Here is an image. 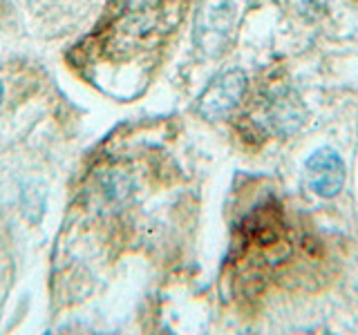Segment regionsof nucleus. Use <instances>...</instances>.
Returning a JSON list of instances; mask_svg holds the SVG:
<instances>
[{
  "instance_id": "2",
  "label": "nucleus",
  "mask_w": 358,
  "mask_h": 335,
  "mask_svg": "<svg viewBox=\"0 0 358 335\" xmlns=\"http://www.w3.org/2000/svg\"><path fill=\"white\" fill-rule=\"evenodd\" d=\"M244 92H246V74L238 70V67L215 74L197 98L199 117L206 121L229 119L235 112V107L242 103Z\"/></svg>"
},
{
  "instance_id": "6",
  "label": "nucleus",
  "mask_w": 358,
  "mask_h": 335,
  "mask_svg": "<svg viewBox=\"0 0 358 335\" xmlns=\"http://www.w3.org/2000/svg\"><path fill=\"white\" fill-rule=\"evenodd\" d=\"M0 100H3V85H0Z\"/></svg>"
},
{
  "instance_id": "3",
  "label": "nucleus",
  "mask_w": 358,
  "mask_h": 335,
  "mask_svg": "<svg viewBox=\"0 0 358 335\" xmlns=\"http://www.w3.org/2000/svg\"><path fill=\"white\" fill-rule=\"evenodd\" d=\"M307 123V107L294 89H275L262 103L260 128L275 137H291Z\"/></svg>"
},
{
  "instance_id": "1",
  "label": "nucleus",
  "mask_w": 358,
  "mask_h": 335,
  "mask_svg": "<svg viewBox=\"0 0 358 335\" xmlns=\"http://www.w3.org/2000/svg\"><path fill=\"white\" fill-rule=\"evenodd\" d=\"M235 16V0H199L193 20V40L206 59H217L227 50Z\"/></svg>"
},
{
  "instance_id": "4",
  "label": "nucleus",
  "mask_w": 358,
  "mask_h": 335,
  "mask_svg": "<svg viewBox=\"0 0 358 335\" xmlns=\"http://www.w3.org/2000/svg\"><path fill=\"white\" fill-rule=\"evenodd\" d=\"M345 161L334 148H318L305 161V181L316 197L331 199L345 186Z\"/></svg>"
},
{
  "instance_id": "5",
  "label": "nucleus",
  "mask_w": 358,
  "mask_h": 335,
  "mask_svg": "<svg viewBox=\"0 0 358 335\" xmlns=\"http://www.w3.org/2000/svg\"><path fill=\"white\" fill-rule=\"evenodd\" d=\"M285 217L282 206L275 201H266L262 206H255L242 221V237L260 246V248H271V246L285 244Z\"/></svg>"
}]
</instances>
